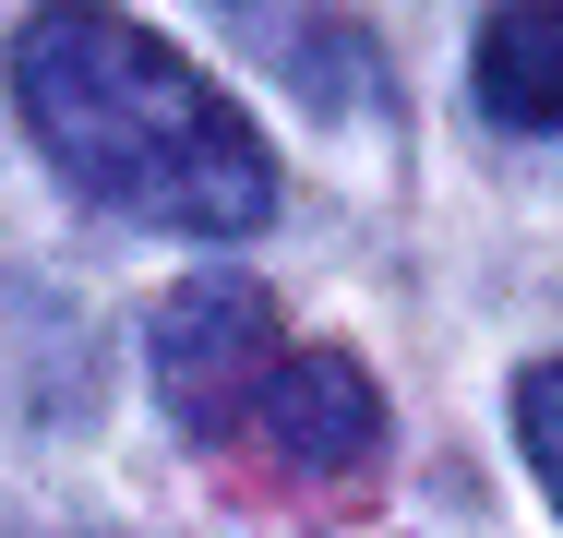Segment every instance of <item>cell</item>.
<instances>
[{
  "instance_id": "1",
  "label": "cell",
  "mask_w": 563,
  "mask_h": 538,
  "mask_svg": "<svg viewBox=\"0 0 563 538\" xmlns=\"http://www.w3.org/2000/svg\"><path fill=\"white\" fill-rule=\"evenodd\" d=\"M12 108L85 204L168 239H252L276 215V144L217 72L109 0H36L12 24Z\"/></svg>"
},
{
  "instance_id": "2",
  "label": "cell",
  "mask_w": 563,
  "mask_h": 538,
  "mask_svg": "<svg viewBox=\"0 0 563 538\" xmlns=\"http://www.w3.org/2000/svg\"><path fill=\"white\" fill-rule=\"evenodd\" d=\"M288 359V323L252 276H192L168 312H156V395L192 442H240L264 407V371Z\"/></svg>"
},
{
  "instance_id": "3",
  "label": "cell",
  "mask_w": 563,
  "mask_h": 538,
  "mask_svg": "<svg viewBox=\"0 0 563 538\" xmlns=\"http://www.w3.org/2000/svg\"><path fill=\"white\" fill-rule=\"evenodd\" d=\"M240 442H264L276 467H300V479H360L372 455H384V395H372V371L347 359V347H288L276 371H264V407Z\"/></svg>"
},
{
  "instance_id": "4",
  "label": "cell",
  "mask_w": 563,
  "mask_h": 538,
  "mask_svg": "<svg viewBox=\"0 0 563 538\" xmlns=\"http://www.w3.org/2000/svg\"><path fill=\"white\" fill-rule=\"evenodd\" d=\"M467 85L504 132H563V0H504L467 48Z\"/></svg>"
},
{
  "instance_id": "5",
  "label": "cell",
  "mask_w": 563,
  "mask_h": 538,
  "mask_svg": "<svg viewBox=\"0 0 563 538\" xmlns=\"http://www.w3.org/2000/svg\"><path fill=\"white\" fill-rule=\"evenodd\" d=\"M516 442H528V467H540V491H552V515H563V359H528L516 371Z\"/></svg>"
}]
</instances>
